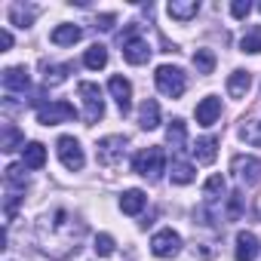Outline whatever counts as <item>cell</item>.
<instances>
[{
    "mask_svg": "<svg viewBox=\"0 0 261 261\" xmlns=\"http://www.w3.org/2000/svg\"><path fill=\"white\" fill-rule=\"evenodd\" d=\"M86 227L80 218H74L71 212L65 209H56L53 215H43L37 221V240H40V249L56 255V258H68L71 252L80 249V240H83Z\"/></svg>",
    "mask_w": 261,
    "mask_h": 261,
    "instance_id": "cell-1",
    "label": "cell"
},
{
    "mask_svg": "<svg viewBox=\"0 0 261 261\" xmlns=\"http://www.w3.org/2000/svg\"><path fill=\"white\" fill-rule=\"evenodd\" d=\"M133 172L148 178V181H157L163 172H166V154L163 148H145L133 157Z\"/></svg>",
    "mask_w": 261,
    "mask_h": 261,
    "instance_id": "cell-2",
    "label": "cell"
},
{
    "mask_svg": "<svg viewBox=\"0 0 261 261\" xmlns=\"http://www.w3.org/2000/svg\"><path fill=\"white\" fill-rule=\"evenodd\" d=\"M154 83H157V89H160L163 95H169V98H178V95H185V89H188V77H185V71L175 68V65H160L157 74H154Z\"/></svg>",
    "mask_w": 261,
    "mask_h": 261,
    "instance_id": "cell-3",
    "label": "cell"
},
{
    "mask_svg": "<svg viewBox=\"0 0 261 261\" xmlns=\"http://www.w3.org/2000/svg\"><path fill=\"white\" fill-rule=\"evenodd\" d=\"M77 92H80V98H83V120H86L89 126H92V123H98V120L105 117V98H101L98 83L83 80V83L77 86Z\"/></svg>",
    "mask_w": 261,
    "mask_h": 261,
    "instance_id": "cell-4",
    "label": "cell"
},
{
    "mask_svg": "<svg viewBox=\"0 0 261 261\" xmlns=\"http://www.w3.org/2000/svg\"><path fill=\"white\" fill-rule=\"evenodd\" d=\"M56 151H59V160H62V166H65L68 172H80V169H83L86 154H83V148H80V142H77L74 136H62V139L56 142Z\"/></svg>",
    "mask_w": 261,
    "mask_h": 261,
    "instance_id": "cell-5",
    "label": "cell"
},
{
    "mask_svg": "<svg viewBox=\"0 0 261 261\" xmlns=\"http://www.w3.org/2000/svg\"><path fill=\"white\" fill-rule=\"evenodd\" d=\"M126 136H108V139H101L98 145H95V157H98V163L101 166H117L120 160H123V154H126Z\"/></svg>",
    "mask_w": 261,
    "mask_h": 261,
    "instance_id": "cell-6",
    "label": "cell"
},
{
    "mask_svg": "<svg viewBox=\"0 0 261 261\" xmlns=\"http://www.w3.org/2000/svg\"><path fill=\"white\" fill-rule=\"evenodd\" d=\"M74 117H77V111H74V105H68V101H49V105H40V108H37V123H43V126L71 123Z\"/></svg>",
    "mask_w": 261,
    "mask_h": 261,
    "instance_id": "cell-7",
    "label": "cell"
},
{
    "mask_svg": "<svg viewBox=\"0 0 261 261\" xmlns=\"http://www.w3.org/2000/svg\"><path fill=\"white\" fill-rule=\"evenodd\" d=\"M151 252H154L157 258H175V255L181 252V237H178V230H172V227L157 230L154 240H151Z\"/></svg>",
    "mask_w": 261,
    "mask_h": 261,
    "instance_id": "cell-8",
    "label": "cell"
},
{
    "mask_svg": "<svg viewBox=\"0 0 261 261\" xmlns=\"http://www.w3.org/2000/svg\"><path fill=\"white\" fill-rule=\"evenodd\" d=\"M230 166H233V172H237V178H240L243 185H258V181H261V160H258V157H243V154H237Z\"/></svg>",
    "mask_w": 261,
    "mask_h": 261,
    "instance_id": "cell-9",
    "label": "cell"
},
{
    "mask_svg": "<svg viewBox=\"0 0 261 261\" xmlns=\"http://www.w3.org/2000/svg\"><path fill=\"white\" fill-rule=\"evenodd\" d=\"M123 59H126L129 65H145V62L151 59V46H148V40L139 37V34H129V37L123 40Z\"/></svg>",
    "mask_w": 261,
    "mask_h": 261,
    "instance_id": "cell-10",
    "label": "cell"
},
{
    "mask_svg": "<svg viewBox=\"0 0 261 261\" xmlns=\"http://www.w3.org/2000/svg\"><path fill=\"white\" fill-rule=\"evenodd\" d=\"M108 89H111V95H114L120 114H129V108H133V83H129L126 77H120V74H114V77L108 80Z\"/></svg>",
    "mask_w": 261,
    "mask_h": 261,
    "instance_id": "cell-11",
    "label": "cell"
},
{
    "mask_svg": "<svg viewBox=\"0 0 261 261\" xmlns=\"http://www.w3.org/2000/svg\"><path fill=\"white\" fill-rule=\"evenodd\" d=\"M261 255V243L252 230H240L237 233V246H233V258L237 261H255Z\"/></svg>",
    "mask_w": 261,
    "mask_h": 261,
    "instance_id": "cell-12",
    "label": "cell"
},
{
    "mask_svg": "<svg viewBox=\"0 0 261 261\" xmlns=\"http://www.w3.org/2000/svg\"><path fill=\"white\" fill-rule=\"evenodd\" d=\"M0 80H4V89H7V92H28V89H31V74H28L25 65L7 68Z\"/></svg>",
    "mask_w": 261,
    "mask_h": 261,
    "instance_id": "cell-13",
    "label": "cell"
},
{
    "mask_svg": "<svg viewBox=\"0 0 261 261\" xmlns=\"http://www.w3.org/2000/svg\"><path fill=\"white\" fill-rule=\"evenodd\" d=\"M197 123L200 126H212V123H218V117H221V98L218 95H206L200 105H197Z\"/></svg>",
    "mask_w": 261,
    "mask_h": 261,
    "instance_id": "cell-14",
    "label": "cell"
},
{
    "mask_svg": "<svg viewBox=\"0 0 261 261\" xmlns=\"http://www.w3.org/2000/svg\"><path fill=\"white\" fill-rule=\"evenodd\" d=\"M37 13H40V7H34V4H13L10 7V22L16 28H31V22L37 19Z\"/></svg>",
    "mask_w": 261,
    "mask_h": 261,
    "instance_id": "cell-15",
    "label": "cell"
},
{
    "mask_svg": "<svg viewBox=\"0 0 261 261\" xmlns=\"http://www.w3.org/2000/svg\"><path fill=\"white\" fill-rule=\"evenodd\" d=\"M252 89V71H243V68H237L230 77H227V92L233 95V98H246V92Z\"/></svg>",
    "mask_w": 261,
    "mask_h": 261,
    "instance_id": "cell-16",
    "label": "cell"
},
{
    "mask_svg": "<svg viewBox=\"0 0 261 261\" xmlns=\"http://www.w3.org/2000/svg\"><path fill=\"white\" fill-rule=\"evenodd\" d=\"M145 203H148V197H145V191H139V188L120 194V209H123L126 215H139V212L145 209Z\"/></svg>",
    "mask_w": 261,
    "mask_h": 261,
    "instance_id": "cell-17",
    "label": "cell"
},
{
    "mask_svg": "<svg viewBox=\"0 0 261 261\" xmlns=\"http://www.w3.org/2000/svg\"><path fill=\"white\" fill-rule=\"evenodd\" d=\"M43 163H46V148H43L40 142L25 145V151H22V166H25V169H43Z\"/></svg>",
    "mask_w": 261,
    "mask_h": 261,
    "instance_id": "cell-18",
    "label": "cell"
},
{
    "mask_svg": "<svg viewBox=\"0 0 261 261\" xmlns=\"http://www.w3.org/2000/svg\"><path fill=\"white\" fill-rule=\"evenodd\" d=\"M166 10H169L172 19H178V22H191V19L200 13V4H197V0H172Z\"/></svg>",
    "mask_w": 261,
    "mask_h": 261,
    "instance_id": "cell-19",
    "label": "cell"
},
{
    "mask_svg": "<svg viewBox=\"0 0 261 261\" xmlns=\"http://www.w3.org/2000/svg\"><path fill=\"white\" fill-rule=\"evenodd\" d=\"M80 37H83V31H80L77 25H59V28H53V34H49V40H53L56 46H74Z\"/></svg>",
    "mask_w": 261,
    "mask_h": 261,
    "instance_id": "cell-20",
    "label": "cell"
},
{
    "mask_svg": "<svg viewBox=\"0 0 261 261\" xmlns=\"http://www.w3.org/2000/svg\"><path fill=\"white\" fill-rule=\"evenodd\" d=\"M139 126L142 129H157L160 126V105L154 98L142 101V108H139Z\"/></svg>",
    "mask_w": 261,
    "mask_h": 261,
    "instance_id": "cell-21",
    "label": "cell"
},
{
    "mask_svg": "<svg viewBox=\"0 0 261 261\" xmlns=\"http://www.w3.org/2000/svg\"><path fill=\"white\" fill-rule=\"evenodd\" d=\"M215 148H218V139H215V136H206V139H197L191 151H194L197 163H212V160H215V154H218Z\"/></svg>",
    "mask_w": 261,
    "mask_h": 261,
    "instance_id": "cell-22",
    "label": "cell"
},
{
    "mask_svg": "<svg viewBox=\"0 0 261 261\" xmlns=\"http://www.w3.org/2000/svg\"><path fill=\"white\" fill-rule=\"evenodd\" d=\"M25 151V136L19 133V129L13 126V123H7L4 126V139H0V151H4V154H13V151Z\"/></svg>",
    "mask_w": 261,
    "mask_h": 261,
    "instance_id": "cell-23",
    "label": "cell"
},
{
    "mask_svg": "<svg viewBox=\"0 0 261 261\" xmlns=\"http://www.w3.org/2000/svg\"><path fill=\"white\" fill-rule=\"evenodd\" d=\"M169 178H172V185H191V181L197 178V169H194V163H188V160H172Z\"/></svg>",
    "mask_w": 261,
    "mask_h": 261,
    "instance_id": "cell-24",
    "label": "cell"
},
{
    "mask_svg": "<svg viewBox=\"0 0 261 261\" xmlns=\"http://www.w3.org/2000/svg\"><path fill=\"white\" fill-rule=\"evenodd\" d=\"M240 142H246L249 148H261V120H246L240 129H237Z\"/></svg>",
    "mask_w": 261,
    "mask_h": 261,
    "instance_id": "cell-25",
    "label": "cell"
},
{
    "mask_svg": "<svg viewBox=\"0 0 261 261\" xmlns=\"http://www.w3.org/2000/svg\"><path fill=\"white\" fill-rule=\"evenodd\" d=\"M83 65H86L89 71H101V68L108 65V49H105L101 43L89 46V49H86V56H83Z\"/></svg>",
    "mask_w": 261,
    "mask_h": 261,
    "instance_id": "cell-26",
    "label": "cell"
},
{
    "mask_svg": "<svg viewBox=\"0 0 261 261\" xmlns=\"http://www.w3.org/2000/svg\"><path fill=\"white\" fill-rule=\"evenodd\" d=\"M43 71H46V74H43V83H46V86H59V83L68 80V74H71L74 68L65 62V65H43Z\"/></svg>",
    "mask_w": 261,
    "mask_h": 261,
    "instance_id": "cell-27",
    "label": "cell"
},
{
    "mask_svg": "<svg viewBox=\"0 0 261 261\" xmlns=\"http://www.w3.org/2000/svg\"><path fill=\"white\" fill-rule=\"evenodd\" d=\"M185 139H188L185 120H178V117H175V120L169 123V129H166V142H169V145H172L175 151H181V148H185Z\"/></svg>",
    "mask_w": 261,
    "mask_h": 261,
    "instance_id": "cell-28",
    "label": "cell"
},
{
    "mask_svg": "<svg viewBox=\"0 0 261 261\" xmlns=\"http://www.w3.org/2000/svg\"><path fill=\"white\" fill-rule=\"evenodd\" d=\"M240 49L249 53V56H258V53H261V25L249 28V31L240 37Z\"/></svg>",
    "mask_w": 261,
    "mask_h": 261,
    "instance_id": "cell-29",
    "label": "cell"
},
{
    "mask_svg": "<svg viewBox=\"0 0 261 261\" xmlns=\"http://www.w3.org/2000/svg\"><path fill=\"white\" fill-rule=\"evenodd\" d=\"M4 172H7V185H10V191H19V194H25V188H28L25 166H7Z\"/></svg>",
    "mask_w": 261,
    "mask_h": 261,
    "instance_id": "cell-30",
    "label": "cell"
},
{
    "mask_svg": "<svg viewBox=\"0 0 261 261\" xmlns=\"http://www.w3.org/2000/svg\"><path fill=\"white\" fill-rule=\"evenodd\" d=\"M194 68H197V74H212L215 71V53L212 49H197L194 53Z\"/></svg>",
    "mask_w": 261,
    "mask_h": 261,
    "instance_id": "cell-31",
    "label": "cell"
},
{
    "mask_svg": "<svg viewBox=\"0 0 261 261\" xmlns=\"http://www.w3.org/2000/svg\"><path fill=\"white\" fill-rule=\"evenodd\" d=\"M203 194H206V203H215V200L224 194V178H221V175H212V178H206V185H203Z\"/></svg>",
    "mask_w": 261,
    "mask_h": 261,
    "instance_id": "cell-32",
    "label": "cell"
},
{
    "mask_svg": "<svg viewBox=\"0 0 261 261\" xmlns=\"http://www.w3.org/2000/svg\"><path fill=\"white\" fill-rule=\"evenodd\" d=\"M92 249H95V255H98V258L114 255V237H111V233H98V237H95V243H92Z\"/></svg>",
    "mask_w": 261,
    "mask_h": 261,
    "instance_id": "cell-33",
    "label": "cell"
},
{
    "mask_svg": "<svg viewBox=\"0 0 261 261\" xmlns=\"http://www.w3.org/2000/svg\"><path fill=\"white\" fill-rule=\"evenodd\" d=\"M252 13V4H249V0H233V4H230V16L233 19H246Z\"/></svg>",
    "mask_w": 261,
    "mask_h": 261,
    "instance_id": "cell-34",
    "label": "cell"
},
{
    "mask_svg": "<svg viewBox=\"0 0 261 261\" xmlns=\"http://www.w3.org/2000/svg\"><path fill=\"white\" fill-rule=\"evenodd\" d=\"M240 209H243V197L240 194H230V209H227V218L237 221L240 218Z\"/></svg>",
    "mask_w": 261,
    "mask_h": 261,
    "instance_id": "cell-35",
    "label": "cell"
},
{
    "mask_svg": "<svg viewBox=\"0 0 261 261\" xmlns=\"http://www.w3.org/2000/svg\"><path fill=\"white\" fill-rule=\"evenodd\" d=\"M95 28H101V31H111V28H114V16H111V13H105V16H98V22H95Z\"/></svg>",
    "mask_w": 261,
    "mask_h": 261,
    "instance_id": "cell-36",
    "label": "cell"
},
{
    "mask_svg": "<svg viewBox=\"0 0 261 261\" xmlns=\"http://www.w3.org/2000/svg\"><path fill=\"white\" fill-rule=\"evenodd\" d=\"M10 46H13V34L4 28V31H0V53H7Z\"/></svg>",
    "mask_w": 261,
    "mask_h": 261,
    "instance_id": "cell-37",
    "label": "cell"
},
{
    "mask_svg": "<svg viewBox=\"0 0 261 261\" xmlns=\"http://www.w3.org/2000/svg\"><path fill=\"white\" fill-rule=\"evenodd\" d=\"M255 212H258V218H261V197H258V203H255Z\"/></svg>",
    "mask_w": 261,
    "mask_h": 261,
    "instance_id": "cell-38",
    "label": "cell"
},
{
    "mask_svg": "<svg viewBox=\"0 0 261 261\" xmlns=\"http://www.w3.org/2000/svg\"><path fill=\"white\" fill-rule=\"evenodd\" d=\"M258 10H261V4H258Z\"/></svg>",
    "mask_w": 261,
    "mask_h": 261,
    "instance_id": "cell-39",
    "label": "cell"
}]
</instances>
